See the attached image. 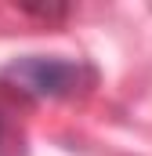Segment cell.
I'll use <instances>...</instances> for the list:
<instances>
[{
	"mask_svg": "<svg viewBox=\"0 0 152 156\" xmlns=\"http://www.w3.org/2000/svg\"><path fill=\"white\" fill-rule=\"evenodd\" d=\"M4 80L29 98H69L94 83V69L58 55H22L4 66Z\"/></svg>",
	"mask_w": 152,
	"mask_h": 156,
	"instance_id": "obj_1",
	"label": "cell"
},
{
	"mask_svg": "<svg viewBox=\"0 0 152 156\" xmlns=\"http://www.w3.org/2000/svg\"><path fill=\"white\" fill-rule=\"evenodd\" d=\"M0 142H4V120H0Z\"/></svg>",
	"mask_w": 152,
	"mask_h": 156,
	"instance_id": "obj_2",
	"label": "cell"
}]
</instances>
